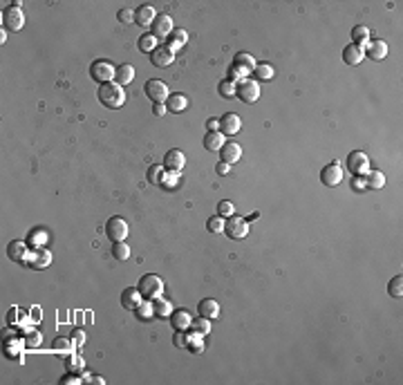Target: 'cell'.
I'll return each mask as SVG.
<instances>
[{
	"mask_svg": "<svg viewBox=\"0 0 403 385\" xmlns=\"http://www.w3.org/2000/svg\"><path fill=\"white\" fill-rule=\"evenodd\" d=\"M186 107H189V96L181 92H175L166 99V110L170 112H184Z\"/></svg>",
	"mask_w": 403,
	"mask_h": 385,
	"instance_id": "cell-24",
	"label": "cell"
},
{
	"mask_svg": "<svg viewBox=\"0 0 403 385\" xmlns=\"http://www.w3.org/2000/svg\"><path fill=\"white\" fill-rule=\"evenodd\" d=\"M61 383H63V385H78V383H83V378H81V374H72V372H67V374L61 378Z\"/></svg>",
	"mask_w": 403,
	"mask_h": 385,
	"instance_id": "cell-46",
	"label": "cell"
},
{
	"mask_svg": "<svg viewBox=\"0 0 403 385\" xmlns=\"http://www.w3.org/2000/svg\"><path fill=\"white\" fill-rule=\"evenodd\" d=\"M72 343H74L76 347H81V345L85 343V334H83V329H74V332H72Z\"/></svg>",
	"mask_w": 403,
	"mask_h": 385,
	"instance_id": "cell-51",
	"label": "cell"
},
{
	"mask_svg": "<svg viewBox=\"0 0 403 385\" xmlns=\"http://www.w3.org/2000/svg\"><path fill=\"white\" fill-rule=\"evenodd\" d=\"M320 182L329 186V188H334V186H338L340 182H343V168H340L338 161H332L327 163L325 168L320 171Z\"/></svg>",
	"mask_w": 403,
	"mask_h": 385,
	"instance_id": "cell-11",
	"label": "cell"
},
{
	"mask_svg": "<svg viewBox=\"0 0 403 385\" xmlns=\"http://www.w3.org/2000/svg\"><path fill=\"white\" fill-rule=\"evenodd\" d=\"M235 96L242 101V103H255L260 99V86L251 78H244V81L237 83V90H235Z\"/></svg>",
	"mask_w": 403,
	"mask_h": 385,
	"instance_id": "cell-6",
	"label": "cell"
},
{
	"mask_svg": "<svg viewBox=\"0 0 403 385\" xmlns=\"http://www.w3.org/2000/svg\"><path fill=\"white\" fill-rule=\"evenodd\" d=\"M218 215H222V217H231V215H235V206L233 202L229 200H222L218 204Z\"/></svg>",
	"mask_w": 403,
	"mask_h": 385,
	"instance_id": "cell-42",
	"label": "cell"
},
{
	"mask_svg": "<svg viewBox=\"0 0 403 385\" xmlns=\"http://www.w3.org/2000/svg\"><path fill=\"white\" fill-rule=\"evenodd\" d=\"M363 56H365V52H363V47H359V45H345V49H343V61L347 65H359L361 61H363Z\"/></svg>",
	"mask_w": 403,
	"mask_h": 385,
	"instance_id": "cell-21",
	"label": "cell"
},
{
	"mask_svg": "<svg viewBox=\"0 0 403 385\" xmlns=\"http://www.w3.org/2000/svg\"><path fill=\"white\" fill-rule=\"evenodd\" d=\"M215 173H218V175H229V173H231V163L218 161V166H215Z\"/></svg>",
	"mask_w": 403,
	"mask_h": 385,
	"instance_id": "cell-52",
	"label": "cell"
},
{
	"mask_svg": "<svg viewBox=\"0 0 403 385\" xmlns=\"http://www.w3.org/2000/svg\"><path fill=\"white\" fill-rule=\"evenodd\" d=\"M30 242H41V244H43V242H45V233H43V231H34Z\"/></svg>",
	"mask_w": 403,
	"mask_h": 385,
	"instance_id": "cell-55",
	"label": "cell"
},
{
	"mask_svg": "<svg viewBox=\"0 0 403 385\" xmlns=\"http://www.w3.org/2000/svg\"><path fill=\"white\" fill-rule=\"evenodd\" d=\"M206 128H208V132H218V130H220V119H208Z\"/></svg>",
	"mask_w": 403,
	"mask_h": 385,
	"instance_id": "cell-54",
	"label": "cell"
},
{
	"mask_svg": "<svg viewBox=\"0 0 403 385\" xmlns=\"http://www.w3.org/2000/svg\"><path fill=\"white\" fill-rule=\"evenodd\" d=\"M345 166H347V171L354 175V177H365V173L370 171V157H367L363 150H354V152L347 155Z\"/></svg>",
	"mask_w": 403,
	"mask_h": 385,
	"instance_id": "cell-2",
	"label": "cell"
},
{
	"mask_svg": "<svg viewBox=\"0 0 403 385\" xmlns=\"http://www.w3.org/2000/svg\"><path fill=\"white\" fill-rule=\"evenodd\" d=\"M30 253H32L30 244L22 242V240H14L7 246V256H9L11 262H27V260H30Z\"/></svg>",
	"mask_w": 403,
	"mask_h": 385,
	"instance_id": "cell-12",
	"label": "cell"
},
{
	"mask_svg": "<svg viewBox=\"0 0 403 385\" xmlns=\"http://www.w3.org/2000/svg\"><path fill=\"white\" fill-rule=\"evenodd\" d=\"M41 343H43V336L38 332H30L25 336V347H30V349H36V347H41Z\"/></svg>",
	"mask_w": 403,
	"mask_h": 385,
	"instance_id": "cell-43",
	"label": "cell"
},
{
	"mask_svg": "<svg viewBox=\"0 0 403 385\" xmlns=\"http://www.w3.org/2000/svg\"><path fill=\"white\" fill-rule=\"evenodd\" d=\"M233 65H240V67H244L247 72H253L255 67H258V63H255V59L251 54H247V52H240L235 56V61H233Z\"/></svg>",
	"mask_w": 403,
	"mask_h": 385,
	"instance_id": "cell-32",
	"label": "cell"
},
{
	"mask_svg": "<svg viewBox=\"0 0 403 385\" xmlns=\"http://www.w3.org/2000/svg\"><path fill=\"white\" fill-rule=\"evenodd\" d=\"M146 96L152 101V103H166L168 99V86L159 78H150L148 83H146Z\"/></svg>",
	"mask_w": 403,
	"mask_h": 385,
	"instance_id": "cell-10",
	"label": "cell"
},
{
	"mask_svg": "<svg viewBox=\"0 0 403 385\" xmlns=\"http://www.w3.org/2000/svg\"><path fill=\"white\" fill-rule=\"evenodd\" d=\"M83 367H85V361L78 354H70V356H67L65 372H72V374H83Z\"/></svg>",
	"mask_w": 403,
	"mask_h": 385,
	"instance_id": "cell-29",
	"label": "cell"
},
{
	"mask_svg": "<svg viewBox=\"0 0 403 385\" xmlns=\"http://www.w3.org/2000/svg\"><path fill=\"white\" fill-rule=\"evenodd\" d=\"M352 190H354V193H363V190H367L365 179H363V177H352Z\"/></svg>",
	"mask_w": 403,
	"mask_h": 385,
	"instance_id": "cell-48",
	"label": "cell"
},
{
	"mask_svg": "<svg viewBox=\"0 0 403 385\" xmlns=\"http://www.w3.org/2000/svg\"><path fill=\"white\" fill-rule=\"evenodd\" d=\"M224 233L231 237V240H242V237L249 235V222L240 215H231L224 224Z\"/></svg>",
	"mask_w": 403,
	"mask_h": 385,
	"instance_id": "cell-7",
	"label": "cell"
},
{
	"mask_svg": "<svg viewBox=\"0 0 403 385\" xmlns=\"http://www.w3.org/2000/svg\"><path fill=\"white\" fill-rule=\"evenodd\" d=\"M175 347H189V338H186V332H177L175 334Z\"/></svg>",
	"mask_w": 403,
	"mask_h": 385,
	"instance_id": "cell-50",
	"label": "cell"
},
{
	"mask_svg": "<svg viewBox=\"0 0 403 385\" xmlns=\"http://www.w3.org/2000/svg\"><path fill=\"white\" fill-rule=\"evenodd\" d=\"M152 307H155V316H159V318H166V316L173 314L170 302H168V300H164V298H157L155 302H152Z\"/></svg>",
	"mask_w": 403,
	"mask_h": 385,
	"instance_id": "cell-35",
	"label": "cell"
},
{
	"mask_svg": "<svg viewBox=\"0 0 403 385\" xmlns=\"http://www.w3.org/2000/svg\"><path fill=\"white\" fill-rule=\"evenodd\" d=\"M186 41H189V34H186V30H173V34H170L168 41H166V47L173 49V52H179V49L186 45Z\"/></svg>",
	"mask_w": 403,
	"mask_h": 385,
	"instance_id": "cell-26",
	"label": "cell"
},
{
	"mask_svg": "<svg viewBox=\"0 0 403 385\" xmlns=\"http://www.w3.org/2000/svg\"><path fill=\"white\" fill-rule=\"evenodd\" d=\"M119 20H121V22H126V25H128V22H135V11L132 9H121V11H119Z\"/></svg>",
	"mask_w": 403,
	"mask_h": 385,
	"instance_id": "cell-47",
	"label": "cell"
},
{
	"mask_svg": "<svg viewBox=\"0 0 403 385\" xmlns=\"http://www.w3.org/2000/svg\"><path fill=\"white\" fill-rule=\"evenodd\" d=\"M242 128V119L233 115V112H226V115L220 119V132L224 134V137H231V134H237Z\"/></svg>",
	"mask_w": 403,
	"mask_h": 385,
	"instance_id": "cell-13",
	"label": "cell"
},
{
	"mask_svg": "<svg viewBox=\"0 0 403 385\" xmlns=\"http://www.w3.org/2000/svg\"><path fill=\"white\" fill-rule=\"evenodd\" d=\"M157 18V11L150 7V5H141V7L135 11V22H137L139 27H144V30H148V27L155 22Z\"/></svg>",
	"mask_w": 403,
	"mask_h": 385,
	"instance_id": "cell-19",
	"label": "cell"
},
{
	"mask_svg": "<svg viewBox=\"0 0 403 385\" xmlns=\"http://www.w3.org/2000/svg\"><path fill=\"white\" fill-rule=\"evenodd\" d=\"M150 61H152V65H155V67H159V70H166V67L175 61V52H173V49H168L166 45H164V47H157L155 52L150 54Z\"/></svg>",
	"mask_w": 403,
	"mask_h": 385,
	"instance_id": "cell-16",
	"label": "cell"
},
{
	"mask_svg": "<svg viewBox=\"0 0 403 385\" xmlns=\"http://www.w3.org/2000/svg\"><path fill=\"white\" fill-rule=\"evenodd\" d=\"M363 179H365V186L370 190H381L385 186V175L381 171H367Z\"/></svg>",
	"mask_w": 403,
	"mask_h": 385,
	"instance_id": "cell-27",
	"label": "cell"
},
{
	"mask_svg": "<svg viewBox=\"0 0 403 385\" xmlns=\"http://www.w3.org/2000/svg\"><path fill=\"white\" fill-rule=\"evenodd\" d=\"M152 115H155V117L166 115V103H155V105H152Z\"/></svg>",
	"mask_w": 403,
	"mask_h": 385,
	"instance_id": "cell-53",
	"label": "cell"
},
{
	"mask_svg": "<svg viewBox=\"0 0 403 385\" xmlns=\"http://www.w3.org/2000/svg\"><path fill=\"white\" fill-rule=\"evenodd\" d=\"M220 94L224 96V99H233L235 96V90H237V83H233V81H229V78H226V81H222L220 83Z\"/></svg>",
	"mask_w": 403,
	"mask_h": 385,
	"instance_id": "cell-40",
	"label": "cell"
},
{
	"mask_svg": "<svg viewBox=\"0 0 403 385\" xmlns=\"http://www.w3.org/2000/svg\"><path fill=\"white\" fill-rule=\"evenodd\" d=\"M52 349H54V352H59L61 356H70L72 349H74V343L67 341V338H56V341L52 343Z\"/></svg>",
	"mask_w": 403,
	"mask_h": 385,
	"instance_id": "cell-33",
	"label": "cell"
},
{
	"mask_svg": "<svg viewBox=\"0 0 403 385\" xmlns=\"http://www.w3.org/2000/svg\"><path fill=\"white\" fill-rule=\"evenodd\" d=\"M144 296H141V291H139V287H128V289H123V293H121V305L126 307L128 311H135L139 307L141 302H144Z\"/></svg>",
	"mask_w": 403,
	"mask_h": 385,
	"instance_id": "cell-15",
	"label": "cell"
},
{
	"mask_svg": "<svg viewBox=\"0 0 403 385\" xmlns=\"http://www.w3.org/2000/svg\"><path fill=\"white\" fill-rule=\"evenodd\" d=\"M363 52H365L367 59L372 61H383L385 56H388V43L385 41H370L363 47Z\"/></svg>",
	"mask_w": 403,
	"mask_h": 385,
	"instance_id": "cell-18",
	"label": "cell"
},
{
	"mask_svg": "<svg viewBox=\"0 0 403 385\" xmlns=\"http://www.w3.org/2000/svg\"><path fill=\"white\" fill-rule=\"evenodd\" d=\"M224 224H226V219L222 215H213V217H208L206 229L211 231V233H224Z\"/></svg>",
	"mask_w": 403,
	"mask_h": 385,
	"instance_id": "cell-37",
	"label": "cell"
},
{
	"mask_svg": "<svg viewBox=\"0 0 403 385\" xmlns=\"http://www.w3.org/2000/svg\"><path fill=\"white\" fill-rule=\"evenodd\" d=\"M132 78H135V67L132 65H119L117 67V74H115V81L119 83V86H130L132 83Z\"/></svg>",
	"mask_w": 403,
	"mask_h": 385,
	"instance_id": "cell-28",
	"label": "cell"
},
{
	"mask_svg": "<svg viewBox=\"0 0 403 385\" xmlns=\"http://www.w3.org/2000/svg\"><path fill=\"white\" fill-rule=\"evenodd\" d=\"M226 144V137L222 132H206V137H204V148L211 150V152H220L222 150V146Z\"/></svg>",
	"mask_w": 403,
	"mask_h": 385,
	"instance_id": "cell-25",
	"label": "cell"
},
{
	"mask_svg": "<svg viewBox=\"0 0 403 385\" xmlns=\"http://www.w3.org/2000/svg\"><path fill=\"white\" fill-rule=\"evenodd\" d=\"M99 101L103 103L105 107H112V110H117V107H121L126 103V92H123V88L119 86L117 81H110V83H103V86H99Z\"/></svg>",
	"mask_w": 403,
	"mask_h": 385,
	"instance_id": "cell-1",
	"label": "cell"
},
{
	"mask_svg": "<svg viewBox=\"0 0 403 385\" xmlns=\"http://www.w3.org/2000/svg\"><path fill=\"white\" fill-rule=\"evenodd\" d=\"M388 291H390V296H392V298H401V296H403V276H401V273L394 276V278L390 280Z\"/></svg>",
	"mask_w": 403,
	"mask_h": 385,
	"instance_id": "cell-38",
	"label": "cell"
},
{
	"mask_svg": "<svg viewBox=\"0 0 403 385\" xmlns=\"http://www.w3.org/2000/svg\"><path fill=\"white\" fill-rule=\"evenodd\" d=\"M220 157H222V161H226V163L240 161V157H242L240 144H235V141H226V144L222 146V150H220Z\"/></svg>",
	"mask_w": 403,
	"mask_h": 385,
	"instance_id": "cell-20",
	"label": "cell"
},
{
	"mask_svg": "<svg viewBox=\"0 0 403 385\" xmlns=\"http://www.w3.org/2000/svg\"><path fill=\"white\" fill-rule=\"evenodd\" d=\"M139 49H141V52H146V54H152V52H155V49H157V38L155 36H152V34H144V36H141L139 38Z\"/></svg>",
	"mask_w": 403,
	"mask_h": 385,
	"instance_id": "cell-34",
	"label": "cell"
},
{
	"mask_svg": "<svg viewBox=\"0 0 403 385\" xmlns=\"http://www.w3.org/2000/svg\"><path fill=\"white\" fill-rule=\"evenodd\" d=\"M3 25L7 27L9 32H20V30H22V25H25V14H22V9H20L18 3H14L11 7L5 9V14H3Z\"/></svg>",
	"mask_w": 403,
	"mask_h": 385,
	"instance_id": "cell-5",
	"label": "cell"
},
{
	"mask_svg": "<svg viewBox=\"0 0 403 385\" xmlns=\"http://www.w3.org/2000/svg\"><path fill=\"white\" fill-rule=\"evenodd\" d=\"M117 74V67L110 63V61H94L92 65H90V76L94 78L96 83H110L112 78Z\"/></svg>",
	"mask_w": 403,
	"mask_h": 385,
	"instance_id": "cell-4",
	"label": "cell"
},
{
	"mask_svg": "<svg viewBox=\"0 0 403 385\" xmlns=\"http://www.w3.org/2000/svg\"><path fill=\"white\" fill-rule=\"evenodd\" d=\"M258 217H260V213L255 211V213H251V215H249V219H247V222H255V219H258Z\"/></svg>",
	"mask_w": 403,
	"mask_h": 385,
	"instance_id": "cell-57",
	"label": "cell"
},
{
	"mask_svg": "<svg viewBox=\"0 0 403 385\" xmlns=\"http://www.w3.org/2000/svg\"><path fill=\"white\" fill-rule=\"evenodd\" d=\"M352 41H354V45L363 47V45L370 41V30H367L365 25H356L354 30H352Z\"/></svg>",
	"mask_w": 403,
	"mask_h": 385,
	"instance_id": "cell-30",
	"label": "cell"
},
{
	"mask_svg": "<svg viewBox=\"0 0 403 385\" xmlns=\"http://www.w3.org/2000/svg\"><path fill=\"white\" fill-rule=\"evenodd\" d=\"M139 291H141V296H144L146 300H157L162 296V291H164V282H162L159 276L148 273V276H144V278L139 280Z\"/></svg>",
	"mask_w": 403,
	"mask_h": 385,
	"instance_id": "cell-3",
	"label": "cell"
},
{
	"mask_svg": "<svg viewBox=\"0 0 403 385\" xmlns=\"http://www.w3.org/2000/svg\"><path fill=\"white\" fill-rule=\"evenodd\" d=\"M170 322H173V327L177 332H186L191 327L193 318H191V314L186 309H179V311H173V314H170Z\"/></svg>",
	"mask_w": 403,
	"mask_h": 385,
	"instance_id": "cell-23",
	"label": "cell"
},
{
	"mask_svg": "<svg viewBox=\"0 0 403 385\" xmlns=\"http://www.w3.org/2000/svg\"><path fill=\"white\" fill-rule=\"evenodd\" d=\"M105 233L110 237V242H123L128 237V222L123 217H110L105 224Z\"/></svg>",
	"mask_w": 403,
	"mask_h": 385,
	"instance_id": "cell-8",
	"label": "cell"
},
{
	"mask_svg": "<svg viewBox=\"0 0 403 385\" xmlns=\"http://www.w3.org/2000/svg\"><path fill=\"white\" fill-rule=\"evenodd\" d=\"M30 267L32 269H45V267H49V262H52V253L47 251L45 246H38V249H32V253H30Z\"/></svg>",
	"mask_w": 403,
	"mask_h": 385,
	"instance_id": "cell-14",
	"label": "cell"
},
{
	"mask_svg": "<svg viewBox=\"0 0 403 385\" xmlns=\"http://www.w3.org/2000/svg\"><path fill=\"white\" fill-rule=\"evenodd\" d=\"M135 311H137L139 320H150L152 316H155V307H152V302H148V300H144Z\"/></svg>",
	"mask_w": 403,
	"mask_h": 385,
	"instance_id": "cell-39",
	"label": "cell"
},
{
	"mask_svg": "<svg viewBox=\"0 0 403 385\" xmlns=\"http://www.w3.org/2000/svg\"><path fill=\"white\" fill-rule=\"evenodd\" d=\"M191 329H193V334H195V338H200V336H206L208 332H211V320L208 318H197V320H193L191 322Z\"/></svg>",
	"mask_w": 403,
	"mask_h": 385,
	"instance_id": "cell-31",
	"label": "cell"
},
{
	"mask_svg": "<svg viewBox=\"0 0 403 385\" xmlns=\"http://www.w3.org/2000/svg\"><path fill=\"white\" fill-rule=\"evenodd\" d=\"M112 256H115L117 260H128L130 258V246L126 244V242H117V244L112 246Z\"/></svg>",
	"mask_w": 403,
	"mask_h": 385,
	"instance_id": "cell-41",
	"label": "cell"
},
{
	"mask_svg": "<svg viewBox=\"0 0 403 385\" xmlns=\"http://www.w3.org/2000/svg\"><path fill=\"white\" fill-rule=\"evenodd\" d=\"M150 32L157 41H168V36L173 34V18L168 14H157L155 22L150 25Z\"/></svg>",
	"mask_w": 403,
	"mask_h": 385,
	"instance_id": "cell-9",
	"label": "cell"
},
{
	"mask_svg": "<svg viewBox=\"0 0 403 385\" xmlns=\"http://www.w3.org/2000/svg\"><path fill=\"white\" fill-rule=\"evenodd\" d=\"M244 76H247V70H244V67H240V65H233V67L229 70V81H233V83L244 81Z\"/></svg>",
	"mask_w": 403,
	"mask_h": 385,
	"instance_id": "cell-45",
	"label": "cell"
},
{
	"mask_svg": "<svg viewBox=\"0 0 403 385\" xmlns=\"http://www.w3.org/2000/svg\"><path fill=\"white\" fill-rule=\"evenodd\" d=\"M88 383H96V385H103L105 381H103V378H101V376H90V378H88Z\"/></svg>",
	"mask_w": 403,
	"mask_h": 385,
	"instance_id": "cell-56",
	"label": "cell"
},
{
	"mask_svg": "<svg viewBox=\"0 0 403 385\" xmlns=\"http://www.w3.org/2000/svg\"><path fill=\"white\" fill-rule=\"evenodd\" d=\"M162 184H164V186H168V188H173V186L177 184V173H170V171H168V175L164 173V177H162Z\"/></svg>",
	"mask_w": 403,
	"mask_h": 385,
	"instance_id": "cell-49",
	"label": "cell"
},
{
	"mask_svg": "<svg viewBox=\"0 0 403 385\" xmlns=\"http://www.w3.org/2000/svg\"><path fill=\"white\" fill-rule=\"evenodd\" d=\"M164 177V166H150L148 168V182L150 184H162Z\"/></svg>",
	"mask_w": 403,
	"mask_h": 385,
	"instance_id": "cell-44",
	"label": "cell"
},
{
	"mask_svg": "<svg viewBox=\"0 0 403 385\" xmlns=\"http://www.w3.org/2000/svg\"><path fill=\"white\" fill-rule=\"evenodd\" d=\"M255 78L258 81H269L271 76H274V65H269V63H258V67H255Z\"/></svg>",
	"mask_w": 403,
	"mask_h": 385,
	"instance_id": "cell-36",
	"label": "cell"
},
{
	"mask_svg": "<svg viewBox=\"0 0 403 385\" xmlns=\"http://www.w3.org/2000/svg\"><path fill=\"white\" fill-rule=\"evenodd\" d=\"M197 311H200L202 318L215 320V318L220 316V305H218V300L206 298V300H202V302H200V307H197Z\"/></svg>",
	"mask_w": 403,
	"mask_h": 385,
	"instance_id": "cell-22",
	"label": "cell"
},
{
	"mask_svg": "<svg viewBox=\"0 0 403 385\" xmlns=\"http://www.w3.org/2000/svg\"><path fill=\"white\" fill-rule=\"evenodd\" d=\"M186 163V155L181 150H168L166 152V159H164V168L170 173H179Z\"/></svg>",
	"mask_w": 403,
	"mask_h": 385,
	"instance_id": "cell-17",
	"label": "cell"
}]
</instances>
